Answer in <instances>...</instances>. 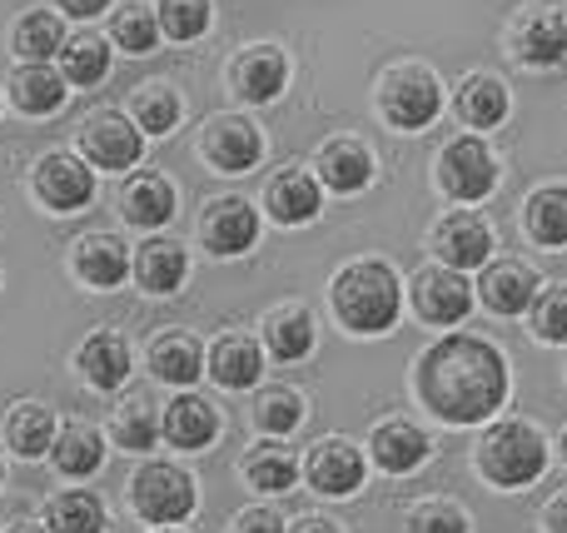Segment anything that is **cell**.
<instances>
[{
	"instance_id": "obj_14",
	"label": "cell",
	"mask_w": 567,
	"mask_h": 533,
	"mask_svg": "<svg viewBox=\"0 0 567 533\" xmlns=\"http://www.w3.org/2000/svg\"><path fill=\"white\" fill-rule=\"evenodd\" d=\"M373 170H379L373 165V150L353 135L323 140L319 155H313V175H319V185L333 189V195H359V189H369Z\"/></svg>"
},
{
	"instance_id": "obj_18",
	"label": "cell",
	"mask_w": 567,
	"mask_h": 533,
	"mask_svg": "<svg viewBox=\"0 0 567 533\" xmlns=\"http://www.w3.org/2000/svg\"><path fill=\"white\" fill-rule=\"evenodd\" d=\"M6 90H10V105L30 120L55 115V110H65V100H70V80L60 75L50 60H25V65L10 75Z\"/></svg>"
},
{
	"instance_id": "obj_41",
	"label": "cell",
	"mask_w": 567,
	"mask_h": 533,
	"mask_svg": "<svg viewBox=\"0 0 567 533\" xmlns=\"http://www.w3.org/2000/svg\"><path fill=\"white\" fill-rule=\"evenodd\" d=\"M533 335L543 339V345H567V285H538V295H533Z\"/></svg>"
},
{
	"instance_id": "obj_20",
	"label": "cell",
	"mask_w": 567,
	"mask_h": 533,
	"mask_svg": "<svg viewBox=\"0 0 567 533\" xmlns=\"http://www.w3.org/2000/svg\"><path fill=\"white\" fill-rule=\"evenodd\" d=\"M130 269H135V259H130V249L120 235L95 229V235H85L75 245V275L85 279L90 289H120L130 279Z\"/></svg>"
},
{
	"instance_id": "obj_52",
	"label": "cell",
	"mask_w": 567,
	"mask_h": 533,
	"mask_svg": "<svg viewBox=\"0 0 567 533\" xmlns=\"http://www.w3.org/2000/svg\"><path fill=\"white\" fill-rule=\"evenodd\" d=\"M0 105H6V95H0Z\"/></svg>"
},
{
	"instance_id": "obj_2",
	"label": "cell",
	"mask_w": 567,
	"mask_h": 533,
	"mask_svg": "<svg viewBox=\"0 0 567 533\" xmlns=\"http://www.w3.org/2000/svg\"><path fill=\"white\" fill-rule=\"evenodd\" d=\"M329 299L343 329L383 335V329H393V319L403 309V285L393 275V265H383V259H353V265H343L333 275Z\"/></svg>"
},
{
	"instance_id": "obj_5",
	"label": "cell",
	"mask_w": 567,
	"mask_h": 533,
	"mask_svg": "<svg viewBox=\"0 0 567 533\" xmlns=\"http://www.w3.org/2000/svg\"><path fill=\"white\" fill-rule=\"evenodd\" d=\"M75 145L95 170L125 175V170H135L140 155H145V130H140L125 110H95V115L80 120Z\"/></svg>"
},
{
	"instance_id": "obj_29",
	"label": "cell",
	"mask_w": 567,
	"mask_h": 533,
	"mask_svg": "<svg viewBox=\"0 0 567 533\" xmlns=\"http://www.w3.org/2000/svg\"><path fill=\"white\" fill-rule=\"evenodd\" d=\"M185 115V100H179L175 85L165 80H145V85L130 90V120H135L145 135H169Z\"/></svg>"
},
{
	"instance_id": "obj_1",
	"label": "cell",
	"mask_w": 567,
	"mask_h": 533,
	"mask_svg": "<svg viewBox=\"0 0 567 533\" xmlns=\"http://www.w3.org/2000/svg\"><path fill=\"white\" fill-rule=\"evenodd\" d=\"M419 399L443 424H483L508 399V365L478 335H449L419 359Z\"/></svg>"
},
{
	"instance_id": "obj_19",
	"label": "cell",
	"mask_w": 567,
	"mask_h": 533,
	"mask_svg": "<svg viewBox=\"0 0 567 533\" xmlns=\"http://www.w3.org/2000/svg\"><path fill=\"white\" fill-rule=\"evenodd\" d=\"M538 295V275H533L523 259H488L478 279V299L493 315H523Z\"/></svg>"
},
{
	"instance_id": "obj_35",
	"label": "cell",
	"mask_w": 567,
	"mask_h": 533,
	"mask_svg": "<svg viewBox=\"0 0 567 533\" xmlns=\"http://www.w3.org/2000/svg\"><path fill=\"white\" fill-rule=\"evenodd\" d=\"M265 339H269V355L293 365V359H303L313 349V315L303 305H284L265 319Z\"/></svg>"
},
{
	"instance_id": "obj_22",
	"label": "cell",
	"mask_w": 567,
	"mask_h": 533,
	"mask_svg": "<svg viewBox=\"0 0 567 533\" xmlns=\"http://www.w3.org/2000/svg\"><path fill=\"white\" fill-rule=\"evenodd\" d=\"M75 369L90 389H120L130 379V345L115 329H95V335L80 345Z\"/></svg>"
},
{
	"instance_id": "obj_38",
	"label": "cell",
	"mask_w": 567,
	"mask_h": 533,
	"mask_svg": "<svg viewBox=\"0 0 567 533\" xmlns=\"http://www.w3.org/2000/svg\"><path fill=\"white\" fill-rule=\"evenodd\" d=\"M245 479L255 489H265V494H289L293 479H299V459L284 444H259V449H249V459H245Z\"/></svg>"
},
{
	"instance_id": "obj_47",
	"label": "cell",
	"mask_w": 567,
	"mask_h": 533,
	"mask_svg": "<svg viewBox=\"0 0 567 533\" xmlns=\"http://www.w3.org/2000/svg\"><path fill=\"white\" fill-rule=\"evenodd\" d=\"M289 533H339V529H333L329 519H299V524H293Z\"/></svg>"
},
{
	"instance_id": "obj_28",
	"label": "cell",
	"mask_w": 567,
	"mask_h": 533,
	"mask_svg": "<svg viewBox=\"0 0 567 533\" xmlns=\"http://www.w3.org/2000/svg\"><path fill=\"white\" fill-rule=\"evenodd\" d=\"M110 40H100L95 30H80V35H65L60 45V75L80 90H95L110 80Z\"/></svg>"
},
{
	"instance_id": "obj_32",
	"label": "cell",
	"mask_w": 567,
	"mask_h": 533,
	"mask_svg": "<svg viewBox=\"0 0 567 533\" xmlns=\"http://www.w3.org/2000/svg\"><path fill=\"white\" fill-rule=\"evenodd\" d=\"M150 369H155V379H165V385H195L199 375H205V349H199V339L189 335H159L155 345H150Z\"/></svg>"
},
{
	"instance_id": "obj_9",
	"label": "cell",
	"mask_w": 567,
	"mask_h": 533,
	"mask_svg": "<svg viewBox=\"0 0 567 533\" xmlns=\"http://www.w3.org/2000/svg\"><path fill=\"white\" fill-rule=\"evenodd\" d=\"M199 155L219 175H249L265 160V135L245 115H209L199 130Z\"/></svg>"
},
{
	"instance_id": "obj_3",
	"label": "cell",
	"mask_w": 567,
	"mask_h": 533,
	"mask_svg": "<svg viewBox=\"0 0 567 533\" xmlns=\"http://www.w3.org/2000/svg\"><path fill=\"white\" fill-rule=\"evenodd\" d=\"M373 100H379V115L389 120L393 130H423L439 120L443 110V85L439 75H433V65H419V60H403V65H389L379 75V90H373Z\"/></svg>"
},
{
	"instance_id": "obj_24",
	"label": "cell",
	"mask_w": 567,
	"mask_h": 533,
	"mask_svg": "<svg viewBox=\"0 0 567 533\" xmlns=\"http://www.w3.org/2000/svg\"><path fill=\"white\" fill-rule=\"evenodd\" d=\"M453 110L468 130H493L508 120V85L498 75H463L458 80V95H453Z\"/></svg>"
},
{
	"instance_id": "obj_10",
	"label": "cell",
	"mask_w": 567,
	"mask_h": 533,
	"mask_svg": "<svg viewBox=\"0 0 567 533\" xmlns=\"http://www.w3.org/2000/svg\"><path fill=\"white\" fill-rule=\"evenodd\" d=\"M508 50L523 60L528 70H548L567 60V20L553 6H523L508 20Z\"/></svg>"
},
{
	"instance_id": "obj_27",
	"label": "cell",
	"mask_w": 567,
	"mask_h": 533,
	"mask_svg": "<svg viewBox=\"0 0 567 533\" xmlns=\"http://www.w3.org/2000/svg\"><path fill=\"white\" fill-rule=\"evenodd\" d=\"M369 449H373V464H379L383 474H409V469H419L423 459H429V439H423V429H413L409 419L379 424Z\"/></svg>"
},
{
	"instance_id": "obj_31",
	"label": "cell",
	"mask_w": 567,
	"mask_h": 533,
	"mask_svg": "<svg viewBox=\"0 0 567 533\" xmlns=\"http://www.w3.org/2000/svg\"><path fill=\"white\" fill-rule=\"evenodd\" d=\"M523 225L543 249H567V185H543L523 205Z\"/></svg>"
},
{
	"instance_id": "obj_43",
	"label": "cell",
	"mask_w": 567,
	"mask_h": 533,
	"mask_svg": "<svg viewBox=\"0 0 567 533\" xmlns=\"http://www.w3.org/2000/svg\"><path fill=\"white\" fill-rule=\"evenodd\" d=\"M409 533H468V519L453 504H423V509H413Z\"/></svg>"
},
{
	"instance_id": "obj_33",
	"label": "cell",
	"mask_w": 567,
	"mask_h": 533,
	"mask_svg": "<svg viewBox=\"0 0 567 533\" xmlns=\"http://www.w3.org/2000/svg\"><path fill=\"white\" fill-rule=\"evenodd\" d=\"M159 40H165L159 10L145 6V0H130V6H120L115 16H110V45H120L125 55H150Z\"/></svg>"
},
{
	"instance_id": "obj_15",
	"label": "cell",
	"mask_w": 567,
	"mask_h": 533,
	"mask_svg": "<svg viewBox=\"0 0 567 533\" xmlns=\"http://www.w3.org/2000/svg\"><path fill=\"white\" fill-rule=\"evenodd\" d=\"M409 295H413V309H419L423 325H458V319H468V309H473L468 279L449 265L419 269V279H413Z\"/></svg>"
},
{
	"instance_id": "obj_50",
	"label": "cell",
	"mask_w": 567,
	"mask_h": 533,
	"mask_svg": "<svg viewBox=\"0 0 567 533\" xmlns=\"http://www.w3.org/2000/svg\"><path fill=\"white\" fill-rule=\"evenodd\" d=\"M159 533H175V529H159Z\"/></svg>"
},
{
	"instance_id": "obj_51",
	"label": "cell",
	"mask_w": 567,
	"mask_h": 533,
	"mask_svg": "<svg viewBox=\"0 0 567 533\" xmlns=\"http://www.w3.org/2000/svg\"><path fill=\"white\" fill-rule=\"evenodd\" d=\"M0 479H6V469H0Z\"/></svg>"
},
{
	"instance_id": "obj_36",
	"label": "cell",
	"mask_w": 567,
	"mask_h": 533,
	"mask_svg": "<svg viewBox=\"0 0 567 533\" xmlns=\"http://www.w3.org/2000/svg\"><path fill=\"white\" fill-rule=\"evenodd\" d=\"M45 529L50 533H105V504L90 489H65V494L50 499Z\"/></svg>"
},
{
	"instance_id": "obj_37",
	"label": "cell",
	"mask_w": 567,
	"mask_h": 533,
	"mask_svg": "<svg viewBox=\"0 0 567 533\" xmlns=\"http://www.w3.org/2000/svg\"><path fill=\"white\" fill-rule=\"evenodd\" d=\"M6 439L20 459H40L55 444V414L45 404H16L6 419Z\"/></svg>"
},
{
	"instance_id": "obj_39",
	"label": "cell",
	"mask_w": 567,
	"mask_h": 533,
	"mask_svg": "<svg viewBox=\"0 0 567 533\" xmlns=\"http://www.w3.org/2000/svg\"><path fill=\"white\" fill-rule=\"evenodd\" d=\"M115 439H120V449H130V454H145V449H155V439H159V419H155V404H150L145 394H135V399H125V404L115 409Z\"/></svg>"
},
{
	"instance_id": "obj_45",
	"label": "cell",
	"mask_w": 567,
	"mask_h": 533,
	"mask_svg": "<svg viewBox=\"0 0 567 533\" xmlns=\"http://www.w3.org/2000/svg\"><path fill=\"white\" fill-rule=\"evenodd\" d=\"M65 16H75V20H95L100 10H110V0H55Z\"/></svg>"
},
{
	"instance_id": "obj_30",
	"label": "cell",
	"mask_w": 567,
	"mask_h": 533,
	"mask_svg": "<svg viewBox=\"0 0 567 533\" xmlns=\"http://www.w3.org/2000/svg\"><path fill=\"white\" fill-rule=\"evenodd\" d=\"M60 45H65V20L45 6L25 10V16L10 25V50H16L20 60H55Z\"/></svg>"
},
{
	"instance_id": "obj_46",
	"label": "cell",
	"mask_w": 567,
	"mask_h": 533,
	"mask_svg": "<svg viewBox=\"0 0 567 533\" xmlns=\"http://www.w3.org/2000/svg\"><path fill=\"white\" fill-rule=\"evenodd\" d=\"M543 524H548V533H567V494L548 509V519H543Z\"/></svg>"
},
{
	"instance_id": "obj_11",
	"label": "cell",
	"mask_w": 567,
	"mask_h": 533,
	"mask_svg": "<svg viewBox=\"0 0 567 533\" xmlns=\"http://www.w3.org/2000/svg\"><path fill=\"white\" fill-rule=\"evenodd\" d=\"M199 239H205V249L219 259L245 255V249H255V239H259V209L239 195L209 199L205 215H199Z\"/></svg>"
},
{
	"instance_id": "obj_25",
	"label": "cell",
	"mask_w": 567,
	"mask_h": 533,
	"mask_svg": "<svg viewBox=\"0 0 567 533\" xmlns=\"http://www.w3.org/2000/svg\"><path fill=\"white\" fill-rule=\"evenodd\" d=\"M159 434L175 449H205V444H215V434H219V414L209 399L179 394L175 404L165 409V419H159Z\"/></svg>"
},
{
	"instance_id": "obj_21",
	"label": "cell",
	"mask_w": 567,
	"mask_h": 533,
	"mask_svg": "<svg viewBox=\"0 0 567 533\" xmlns=\"http://www.w3.org/2000/svg\"><path fill=\"white\" fill-rule=\"evenodd\" d=\"M309 484L329 499L353 494V489H363V454L349 439H323L309 454Z\"/></svg>"
},
{
	"instance_id": "obj_6",
	"label": "cell",
	"mask_w": 567,
	"mask_h": 533,
	"mask_svg": "<svg viewBox=\"0 0 567 533\" xmlns=\"http://www.w3.org/2000/svg\"><path fill=\"white\" fill-rule=\"evenodd\" d=\"M439 185L458 205H478L498 189V160L478 135H458L439 150Z\"/></svg>"
},
{
	"instance_id": "obj_13",
	"label": "cell",
	"mask_w": 567,
	"mask_h": 533,
	"mask_svg": "<svg viewBox=\"0 0 567 533\" xmlns=\"http://www.w3.org/2000/svg\"><path fill=\"white\" fill-rule=\"evenodd\" d=\"M433 255L449 269H483L493 259V229L473 209H453L433 225Z\"/></svg>"
},
{
	"instance_id": "obj_4",
	"label": "cell",
	"mask_w": 567,
	"mask_h": 533,
	"mask_svg": "<svg viewBox=\"0 0 567 533\" xmlns=\"http://www.w3.org/2000/svg\"><path fill=\"white\" fill-rule=\"evenodd\" d=\"M478 469L498 489H523V484H533V479H543V469H548V444H543V434L533 424L508 419V424H493L488 434H483Z\"/></svg>"
},
{
	"instance_id": "obj_17",
	"label": "cell",
	"mask_w": 567,
	"mask_h": 533,
	"mask_svg": "<svg viewBox=\"0 0 567 533\" xmlns=\"http://www.w3.org/2000/svg\"><path fill=\"white\" fill-rule=\"evenodd\" d=\"M175 209H179V195L165 175H155V170L125 175V185H120V215H125V225L165 229L169 219H175Z\"/></svg>"
},
{
	"instance_id": "obj_12",
	"label": "cell",
	"mask_w": 567,
	"mask_h": 533,
	"mask_svg": "<svg viewBox=\"0 0 567 533\" xmlns=\"http://www.w3.org/2000/svg\"><path fill=\"white\" fill-rule=\"evenodd\" d=\"M289 85V55L279 45H245L235 60H229V90H235L245 105H269V100L284 95Z\"/></svg>"
},
{
	"instance_id": "obj_16",
	"label": "cell",
	"mask_w": 567,
	"mask_h": 533,
	"mask_svg": "<svg viewBox=\"0 0 567 533\" xmlns=\"http://www.w3.org/2000/svg\"><path fill=\"white\" fill-rule=\"evenodd\" d=\"M265 209H269V219L284 225V229L313 225V219H319V209H323L319 175H309V170H299V165L279 170V175L265 185Z\"/></svg>"
},
{
	"instance_id": "obj_23",
	"label": "cell",
	"mask_w": 567,
	"mask_h": 533,
	"mask_svg": "<svg viewBox=\"0 0 567 533\" xmlns=\"http://www.w3.org/2000/svg\"><path fill=\"white\" fill-rule=\"evenodd\" d=\"M130 275L140 279L145 295H175L189 279V249L179 245V239H150V245H140Z\"/></svg>"
},
{
	"instance_id": "obj_42",
	"label": "cell",
	"mask_w": 567,
	"mask_h": 533,
	"mask_svg": "<svg viewBox=\"0 0 567 533\" xmlns=\"http://www.w3.org/2000/svg\"><path fill=\"white\" fill-rule=\"evenodd\" d=\"M303 419V399L293 394V389H265V394L255 399V424L265 429V434H293Z\"/></svg>"
},
{
	"instance_id": "obj_8",
	"label": "cell",
	"mask_w": 567,
	"mask_h": 533,
	"mask_svg": "<svg viewBox=\"0 0 567 533\" xmlns=\"http://www.w3.org/2000/svg\"><path fill=\"white\" fill-rule=\"evenodd\" d=\"M35 199L55 215H80V209L95 199V165L85 155H70V150H50L35 160Z\"/></svg>"
},
{
	"instance_id": "obj_48",
	"label": "cell",
	"mask_w": 567,
	"mask_h": 533,
	"mask_svg": "<svg viewBox=\"0 0 567 533\" xmlns=\"http://www.w3.org/2000/svg\"><path fill=\"white\" fill-rule=\"evenodd\" d=\"M10 533H50V529H35V524H20V529H10Z\"/></svg>"
},
{
	"instance_id": "obj_7",
	"label": "cell",
	"mask_w": 567,
	"mask_h": 533,
	"mask_svg": "<svg viewBox=\"0 0 567 533\" xmlns=\"http://www.w3.org/2000/svg\"><path fill=\"white\" fill-rule=\"evenodd\" d=\"M130 504H135V514L145 524L159 529L185 524L195 514V479L175 464H145L135 474V484H130Z\"/></svg>"
},
{
	"instance_id": "obj_44",
	"label": "cell",
	"mask_w": 567,
	"mask_h": 533,
	"mask_svg": "<svg viewBox=\"0 0 567 533\" xmlns=\"http://www.w3.org/2000/svg\"><path fill=\"white\" fill-rule=\"evenodd\" d=\"M229 533H284V519L275 514V509H245Z\"/></svg>"
},
{
	"instance_id": "obj_49",
	"label": "cell",
	"mask_w": 567,
	"mask_h": 533,
	"mask_svg": "<svg viewBox=\"0 0 567 533\" xmlns=\"http://www.w3.org/2000/svg\"><path fill=\"white\" fill-rule=\"evenodd\" d=\"M563 454H567V434H563Z\"/></svg>"
},
{
	"instance_id": "obj_26",
	"label": "cell",
	"mask_w": 567,
	"mask_h": 533,
	"mask_svg": "<svg viewBox=\"0 0 567 533\" xmlns=\"http://www.w3.org/2000/svg\"><path fill=\"white\" fill-rule=\"evenodd\" d=\"M209 375L225 389H255L259 375H265V349L249 335H225L215 349H209Z\"/></svg>"
},
{
	"instance_id": "obj_34",
	"label": "cell",
	"mask_w": 567,
	"mask_h": 533,
	"mask_svg": "<svg viewBox=\"0 0 567 533\" xmlns=\"http://www.w3.org/2000/svg\"><path fill=\"white\" fill-rule=\"evenodd\" d=\"M50 454H55V469L65 479H90L100 464H105V439H100L90 424H70L55 434Z\"/></svg>"
},
{
	"instance_id": "obj_40",
	"label": "cell",
	"mask_w": 567,
	"mask_h": 533,
	"mask_svg": "<svg viewBox=\"0 0 567 533\" xmlns=\"http://www.w3.org/2000/svg\"><path fill=\"white\" fill-rule=\"evenodd\" d=\"M155 10H159V30L169 40H199L209 30V20H215L209 0H155Z\"/></svg>"
}]
</instances>
